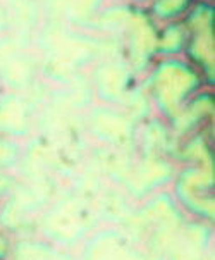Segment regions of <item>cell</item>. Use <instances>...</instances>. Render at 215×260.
<instances>
[{"instance_id":"6da1fadb","label":"cell","mask_w":215,"mask_h":260,"mask_svg":"<svg viewBox=\"0 0 215 260\" xmlns=\"http://www.w3.org/2000/svg\"><path fill=\"white\" fill-rule=\"evenodd\" d=\"M195 85V74L179 64L162 66L159 74H157V90H159L162 100L169 105L179 102Z\"/></svg>"},{"instance_id":"7a4b0ae2","label":"cell","mask_w":215,"mask_h":260,"mask_svg":"<svg viewBox=\"0 0 215 260\" xmlns=\"http://www.w3.org/2000/svg\"><path fill=\"white\" fill-rule=\"evenodd\" d=\"M193 24V47L191 54L200 60L205 68L213 69V11L203 7L191 17Z\"/></svg>"},{"instance_id":"3957f363","label":"cell","mask_w":215,"mask_h":260,"mask_svg":"<svg viewBox=\"0 0 215 260\" xmlns=\"http://www.w3.org/2000/svg\"><path fill=\"white\" fill-rule=\"evenodd\" d=\"M186 6V0H160L157 4V12L162 16H172Z\"/></svg>"},{"instance_id":"277c9868","label":"cell","mask_w":215,"mask_h":260,"mask_svg":"<svg viewBox=\"0 0 215 260\" xmlns=\"http://www.w3.org/2000/svg\"><path fill=\"white\" fill-rule=\"evenodd\" d=\"M2 250H4V245H2V241H0V253H2Z\"/></svg>"}]
</instances>
